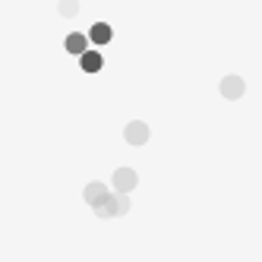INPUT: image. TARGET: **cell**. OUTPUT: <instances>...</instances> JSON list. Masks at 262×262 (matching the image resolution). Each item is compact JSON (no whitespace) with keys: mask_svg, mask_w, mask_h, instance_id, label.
<instances>
[{"mask_svg":"<svg viewBox=\"0 0 262 262\" xmlns=\"http://www.w3.org/2000/svg\"><path fill=\"white\" fill-rule=\"evenodd\" d=\"M98 212H101V218H114V215L126 212V199H123V196H120V199H117V196H107V199L101 202Z\"/></svg>","mask_w":262,"mask_h":262,"instance_id":"1","label":"cell"},{"mask_svg":"<svg viewBox=\"0 0 262 262\" xmlns=\"http://www.w3.org/2000/svg\"><path fill=\"white\" fill-rule=\"evenodd\" d=\"M104 199H107V190H104L101 183H89L85 186V202H92V205H98V209H101Z\"/></svg>","mask_w":262,"mask_h":262,"instance_id":"2","label":"cell"},{"mask_svg":"<svg viewBox=\"0 0 262 262\" xmlns=\"http://www.w3.org/2000/svg\"><path fill=\"white\" fill-rule=\"evenodd\" d=\"M114 183H117V190H120V193H126L129 186L136 183V174H133V171H117V174H114Z\"/></svg>","mask_w":262,"mask_h":262,"instance_id":"3","label":"cell"},{"mask_svg":"<svg viewBox=\"0 0 262 262\" xmlns=\"http://www.w3.org/2000/svg\"><path fill=\"white\" fill-rule=\"evenodd\" d=\"M145 136H148V129H145V126H139V123L129 126V142H133V145H142Z\"/></svg>","mask_w":262,"mask_h":262,"instance_id":"4","label":"cell"},{"mask_svg":"<svg viewBox=\"0 0 262 262\" xmlns=\"http://www.w3.org/2000/svg\"><path fill=\"white\" fill-rule=\"evenodd\" d=\"M82 67H85V70H98V67H101V57H98V54H85V57H82Z\"/></svg>","mask_w":262,"mask_h":262,"instance_id":"5","label":"cell"},{"mask_svg":"<svg viewBox=\"0 0 262 262\" xmlns=\"http://www.w3.org/2000/svg\"><path fill=\"white\" fill-rule=\"evenodd\" d=\"M95 41H107V26H98L95 29Z\"/></svg>","mask_w":262,"mask_h":262,"instance_id":"6","label":"cell"},{"mask_svg":"<svg viewBox=\"0 0 262 262\" xmlns=\"http://www.w3.org/2000/svg\"><path fill=\"white\" fill-rule=\"evenodd\" d=\"M82 48V35H73L70 38V51H79Z\"/></svg>","mask_w":262,"mask_h":262,"instance_id":"7","label":"cell"}]
</instances>
